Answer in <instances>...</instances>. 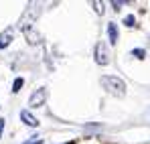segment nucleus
<instances>
[{"label":"nucleus","mask_w":150,"mask_h":144,"mask_svg":"<svg viewBox=\"0 0 150 144\" xmlns=\"http://www.w3.org/2000/svg\"><path fill=\"white\" fill-rule=\"evenodd\" d=\"M100 83H101V87H103L108 94H112V96H116V97L126 96V83L118 75H103L100 79Z\"/></svg>","instance_id":"f257e3e1"},{"label":"nucleus","mask_w":150,"mask_h":144,"mask_svg":"<svg viewBox=\"0 0 150 144\" xmlns=\"http://www.w3.org/2000/svg\"><path fill=\"white\" fill-rule=\"evenodd\" d=\"M96 63L98 65H108L110 63V55H108V45L105 43L96 45Z\"/></svg>","instance_id":"f03ea898"},{"label":"nucleus","mask_w":150,"mask_h":144,"mask_svg":"<svg viewBox=\"0 0 150 144\" xmlns=\"http://www.w3.org/2000/svg\"><path fill=\"white\" fill-rule=\"evenodd\" d=\"M45 99H47V89H45V87H41V89H37V92L30 96L28 106H30V108H39V106H43V104H45Z\"/></svg>","instance_id":"7ed1b4c3"},{"label":"nucleus","mask_w":150,"mask_h":144,"mask_svg":"<svg viewBox=\"0 0 150 144\" xmlns=\"http://www.w3.org/2000/svg\"><path fill=\"white\" fill-rule=\"evenodd\" d=\"M23 33H25V37L28 39L30 45H37V43H39V35L35 33V28H33L30 24H23Z\"/></svg>","instance_id":"20e7f679"},{"label":"nucleus","mask_w":150,"mask_h":144,"mask_svg":"<svg viewBox=\"0 0 150 144\" xmlns=\"http://www.w3.org/2000/svg\"><path fill=\"white\" fill-rule=\"evenodd\" d=\"M21 120L25 122L26 126H30V128H37V126H39V120H37L28 110H23V112H21Z\"/></svg>","instance_id":"39448f33"},{"label":"nucleus","mask_w":150,"mask_h":144,"mask_svg":"<svg viewBox=\"0 0 150 144\" xmlns=\"http://www.w3.org/2000/svg\"><path fill=\"white\" fill-rule=\"evenodd\" d=\"M108 37H110V43H112V45H118V37H120V35H118V28H116L114 23L108 24Z\"/></svg>","instance_id":"423d86ee"},{"label":"nucleus","mask_w":150,"mask_h":144,"mask_svg":"<svg viewBox=\"0 0 150 144\" xmlns=\"http://www.w3.org/2000/svg\"><path fill=\"white\" fill-rule=\"evenodd\" d=\"M23 85H25V79H23V77H16V79H14V83H12V92H14V94H16V92H21V87H23Z\"/></svg>","instance_id":"0eeeda50"},{"label":"nucleus","mask_w":150,"mask_h":144,"mask_svg":"<svg viewBox=\"0 0 150 144\" xmlns=\"http://www.w3.org/2000/svg\"><path fill=\"white\" fill-rule=\"evenodd\" d=\"M124 24H126V26H134V24H136V18H134V14H128V16L124 18Z\"/></svg>","instance_id":"6e6552de"},{"label":"nucleus","mask_w":150,"mask_h":144,"mask_svg":"<svg viewBox=\"0 0 150 144\" xmlns=\"http://www.w3.org/2000/svg\"><path fill=\"white\" fill-rule=\"evenodd\" d=\"M132 55H136L138 59H144V55H146V51H144V49H134V51H132Z\"/></svg>","instance_id":"1a4fd4ad"},{"label":"nucleus","mask_w":150,"mask_h":144,"mask_svg":"<svg viewBox=\"0 0 150 144\" xmlns=\"http://www.w3.org/2000/svg\"><path fill=\"white\" fill-rule=\"evenodd\" d=\"M25 144H43V138H39V136H30V140H26Z\"/></svg>","instance_id":"9d476101"},{"label":"nucleus","mask_w":150,"mask_h":144,"mask_svg":"<svg viewBox=\"0 0 150 144\" xmlns=\"http://www.w3.org/2000/svg\"><path fill=\"white\" fill-rule=\"evenodd\" d=\"M2 130H4V120H0V136H2Z\"/></svg>","instance_id":"9b49d317"}]
</instances>
